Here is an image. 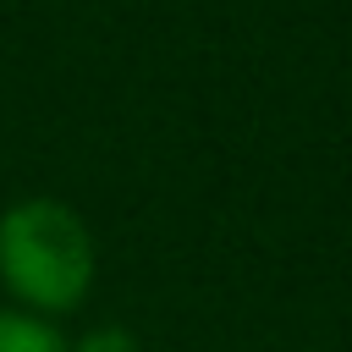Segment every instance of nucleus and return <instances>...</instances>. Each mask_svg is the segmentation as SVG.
Listing matches in <instances>:
<instances>
[{"label":"nucleus","instance_id":"obj_1","mask_svg":"<svg viewBox=\"0 0 352 352\" xmlns=\"http://www.w3.org/2000/svg\"><path fill=\"white\" fill-rule=\"evenodd\" d=\"M99 270L88 220L60 198H16L0 214V286L28 314H72Z\"/></svg>","mask_w":352,"mask_h":352},{"label":"nucleus","instance_id":"obj_2","mask_svg":"<svg viewBox=\"0 0 352 352\" xmlns=\"http://www.w3.org/2000/svg\"><path fill=\"white\" fill-rule=\"evenodd\" d=\"M0 352H66V336L44 314L0 308Z\"/></svg>","mask_w":352,"mask_h":352},{"label":"nucleus","instance_id":"obj_3","mask_svg":"<svg viewBox=\"0 0 352 352\" xmlns=\"http://www.w3.org/2000/svg\"><path fill=\"white\" fill-rule=\"evenodd\" d=\"M66 352H143V346H138V336L121 330V324H94L88 336L66 341Z\"/></svg>","mask_w":352,"mask_h":352}]
</instances>
